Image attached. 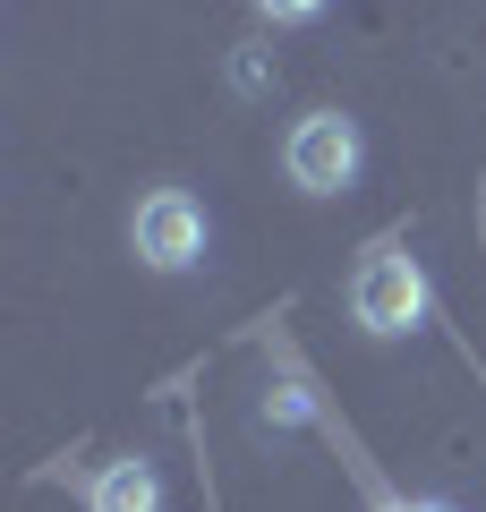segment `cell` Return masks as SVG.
<instances>
[{
	"instance_id": "cell-1",
	"label": "cell",
	"mask_w": 486,
	"mask_h": 512,
	"mask_svg": "<svg viewBox=\"0 0 486 512\" xmlns=\"http://www.w3.org/2000/svg\"><path fill=\"white\" fill-rule=\"evenodd\" d=\"M427 316H435V291L418 274V256L410 248H367V265L350 274V325L376 333V342H410Z\"/></svg>"
},
{
	"instance_id": "cell-2",
	"label": "cell",
	"mask_w": 486,
	"mask_h": 512,
	"mask_svg": "<svg viewBox=\"0 0 486 512\" xmlns=\"http://www.w3.org/2000/svg\"><path fill=\"white\" fill-rule=\"evenodd\" d=\"M282 171H290L299 197H342V188H359V171H367L359 120H350V111H307L282 137Z\"/></svg>"
},
{
	"instance_id": "cell-3",
	"label": "cell",
	"mask_w": 486,
	"mask_h": 512,
	"mask_svg": "<svg viewBox=\"0 0 486 512\" xmlns=\"http://www.w3.org/2000/svg\"><path fill=\"white\" fill-rule=\"evenodd\" d=\"M128 248L154 274H197L205 248H214V222H205V205L188 188H145L137 214H128Z\"/></svg>"
},
{
	"instance_id": "cell-4",
	"label": "cell",
	"mask_w": 486,
	"mask_h": 512,
	"mask_svg": "<svg viewBox=\"0 0 486 512\" xmlns=\"http://www.w3.org/2000/svg\"><path fill=\"white\" fill-rule=\"evenodd\" d=\"M86 512H162V470L145 453H120L86 478Z\"/></svg>"
},
{
	"instance_id": "cell-5",
	"label": "cell",
	"mask_w": 486,
	"mask_h": 512,
	"mask_svg": "<svg viewBox=\"0 0 486 512\" xmlns=\"http://www.w3.org/2000/svg\"><path fill=\"white\" fill-rule=\"evenodd\" d=\"M256 18H265V26H316L324 0H256Z\"/></svg>"
},
{
	"instance_id": "cell-6",
	"label": "cell",
	"mask_w": 486,
	"mask_h": 512,
	"mask_svg": "<svg viewBox=\"0 0 486 512\" xmlns=\"http://www.w3.org/2000/svg\"><path fill=\"white\" fill-rule=\"evenodd\" d=\"M231 77H239V94L265 86V60H256V43H239V69H231Z\"/></svg>"
},
{
	"instance_id": "cell-7",
	"label": "cell",
	"mask_w": 486,
	"mask_h": 512,
	"mask_svg": "<svg viewBox=\"0 0 486 512\" xmlns=\"http://www.w3.org/2000/svg\"><path fill=\"white\" fill-rule=\"evenodd\" d=\"M376 512H452V504H435V495H393V504H376Z\"/></svg>"
}]
</instances>
